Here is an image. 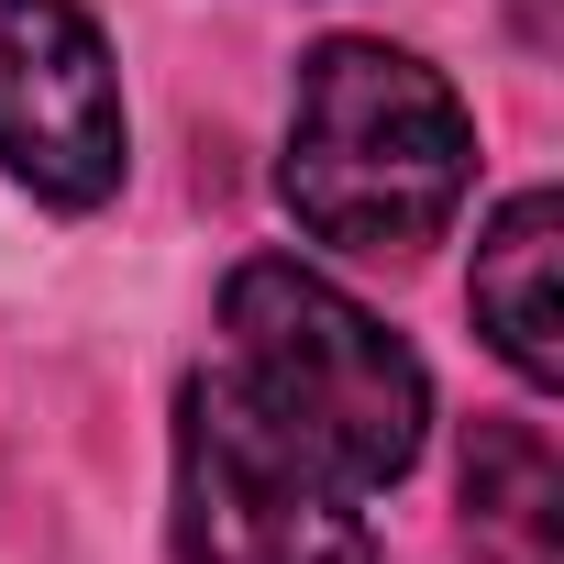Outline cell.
Wrapping results in <instances>:
<instances>
[{"instance_id": "1", "label": "cell", "mask_w": 564, "mask_h": 564, "mask_svg": "<svg viewBox=\"0 0 564 564\" xmlns=\"http://www.w3.org/2000/svg\"><path fill=\"white\" fill-rule=\"evenodd\" d=\"M465 177H476V122L443 89V67L377 34H333L300 67L289 166H276L300 232L344 254H421L465 210Z\"/></svg>"}, {"instance_id": "2", "label": "cell", "mask_w": 564, "mask_h": 564, "mask_svg": "<svg viewBox=\"0 0 564 564\" xmlns=\"http://www.w3.org/2000/svg\"><path fill=\"white\" fill-rule=\"evenodd\" d=\"M221 366L232 388L265 410V421H289L344 487H399L421 465V432H432V377L421 355L366 311L344 300L333 276H311L300 254H254L221 276Z\"/></svg>"}, {"instance_id": "3", "label": "cell", "mask_w": 564, "mask_h": 564, "mask_svg": "<svg viewBox=\"0 0 564 564\" xmlns=\"http://www.w3.org/2000/svg\"><path fill=\"white\" fill-rule=\"evenodd\" d=\"M177 564H377L366 487H344L232 366L177 388Z\"/></svg>"}, {"instance_id": "4", "label": "cell", "mask_w": 564, "mask_h": 564, "mask_svg": "<svg viewBox=\"0 0 564 564\" xmlns=\"http://www.w3.org/2000/svg\"><path fill=\"white\" fill-rule=\"evenodd\" d=\"M0 177L56 210L122 188V78L78 0H0Z\"/></svg>"}, {"instance_id": "5", "label": "cell", "mask_w": 564, "mask_h": 564, "mask_svg": "<svg viewBox=\"0 0 564 564\" xmlns=\"http://www.w3.org/2000/svg\"><path fill=\"white\" fill-rule=\"evenodd\" d=\"M476 333L498 344V366L520 388H564V199L520 188L487 232H476Z\"/></svg>"}, {"instance_id": "6", "label": "cell", "mask_w": 564, "mask_h": 564, "mask_svg": "<svg viewBox=\"0 0 564 564\" xmlns=\"http://www.w3.org/2000/svg\"><path fill=\"white\" fill-rule=\"evenodd\" d=\"M465 542H476V564H564V465H553L542 421L465 432Z\"/></svg>"}]
</instances>
